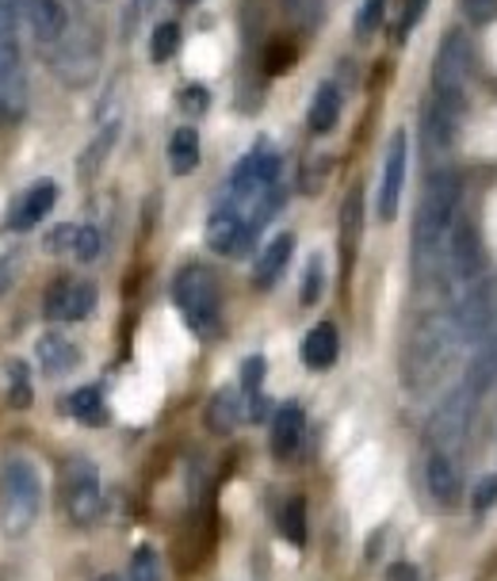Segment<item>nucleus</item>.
Returning a JSON list of instances; mask_svg holds the SVG:
<instances>
[{"instance_id":"e433bc0d","label":"nucleus","mask_w":497,"mask_h":581,"mask_svg":"<svg viewBox=\"0 0 497 581\" xmlns=\"http://www.w3.org/2000/svg\"><path fill=\"white\" fill-rule=\"evenodd\" d=\"M494 505H497V470L478 478L475 494H470V509H475V512H490Z\"/></svg>"},{"instance_id":"3c124183","label":"nucleus","mask_w":497,"mask_h":581,"mask_svg":"<svg viewBox=\"0 0 497 581\" xmlns=\"http://www.w3.org/2000/svg\"><path fill=\"white\" fill-rule=\"evenodd\" d=\"M138 4H146V0H138Z\"/></svg>"},{"instance_id":"7c9ffc66","label":"nucleus","mask_w":497,"mask_h":581,"mask_svg":"<svg viewBox=\"0 0 497 581\" xmlns=\"http://www.w3.org/2000/svg\"><path fill=\"white\" fill-rule=\"evenodd\" d=\"M131 581H162V559H157V551L149 543L134 547L131 554Z\"/></svg>"},{"instance_id":"473e14b6","label":"nucleus","mask_w":497,"mask_h":581,"mask_svg":"<svg viewBox=\"0 0 497 581\" xmlns=\"http://www.w3.org/2000/svg\"><path fill=\"white\" fill-rule=\"evenodd\" d=\"M325 294V264L322 257H310L307 260V272H302V307H314L318 299Z\"/></svg>"},{"instance_id":"09e8293b","label":"nucleus","mask_w":497,"mask_h":581,"mask_svg":"<svg viewBox=\"0 0 497 581\" xmlns=\"http://www.w3.org/2000/svg\"><path fill=\"white\" fill-rule=\"evenodd\" d=\"M176 4H196V0H176Z\"/></svg>"},{"instance_id":"f8f14e48","label":"nucleus","mask_w":497,"mask_h":581,"mask_svg":"<svg viewBox=\"0 0 497 581\" xmlns=\"http://www.w3.org/2000/svg\"><path fill=\"white\" fill-rule=\"evenodd\" d=\"M96 310V288L89 280H58L42 299V314L50 322H84Z\"/></svg>"},{"instance_id":"37998d69","label":"nucleus","mask_w":497,"mask_h":581,"mask_svg":"<svg viewBox=\"0 0 497 581\" xmlns=\"http://www.w3.org/2000/svg\"><path fill=\"white\" fill-rule=\"evenodd\" d=\"M291 62H294V50L291 46H272V50H268V70H272V73L291 70Z\"/></svg>"},{"instance_id":"1a4fd4ad","label":"nucleus","mask_w":497,"mask_h":581,"mask_svg":"<svg viewBox=\"0 0 497 581\" xmlns=\"http://www.w3.org/2000/svg\"><path fill=\"white\" fill-rule=\"evenodd\" d=\"M406 168H410V134L394 131L383 149V173H379V196H375L379 222H394V218H398L402 188H406Z\"/></svg>"},{"instance_id":"a19ab883","label":"nucleus","mask_w":497,"mask_h":581,"mask_svg":"<svg viewBox=\"0 0 497 581\" xmlns=\"http://www.w3.org/2000/svg\"><path fill=\"white\" fill-rule=\"evenodd\" d=\"M425 8H428V0H406L402 4V20H398V39H406L410 31L417 28L421 23V15H425Z\"/></svg>"},{"instance_id":"f704fd0d","label":"nucleus","mask_w":497,"mask_h":581,"mask_svg":"<svg viewBox=\"0 0 497 581\" xmlns=\"http://www.w3.org/2000/svg\"><path fill=\"white\" fill-rule=\"evenodd\" d=\"M283 12L291 15L299 28H314L318 15H322V0H283Z\"/></svg>"},{"instance_id":"f03ea898","label":"nucleus","mask_w":497,"mask_h":581,"mask_svg":"<svg viewBox=\"0 0 497 581\" xmlns=\"http://www.w3.org/2000/svg\"><path fill=\"white\" fill-rule=\"evenodd\" d=\"M463 333L452 314H428L410 336L406 349V383L414 391H428L436 378L444 375V367L456 360V352L463 349Z\"/></svg>"},{"instance_id":"8fccbe9b","label":"nucleus","mask_w":497,"mask_h":581,"mask_svg":"<svg viewBox=\"0 0 497 581\" xmlns=\"http://www.w3.org/2000/svg\"><path fill=\"white\" fill-rule=\"evenodd\" d=\"M494 433H497V425H494ZM494 440H497V436H494Z\"/></svg>"},{"instance_id":"c85d7f7f","label":"nucleus","mask_w":497,"mask_h":581,"mask_svg":"<svg viewBox=\"0 0 497 581\" xmlns=\"http://www.w3.org/2000/svg\"><path fill=\"white\" fill-rule=\"evenodd\" d=\"M35 391H31V372L23 360H8V406L12 409H28Z\"/></svg>"},{"instance_id":"412c9836","label":"nucleus","mask_w":497,"mask_h":581,"mask_svg":"<svg viewBox=\"0 0 497 581\" xmlns=\"http://www.w3.org/2000/svg\"><path fill=\"white\" fill-rule=\"evenodd\" d=\"M35 360L46 375H70L81 364V349L62 333H42L35 341Z\"/></svg>"},{"instance_id":"58836bf2","label":"nucleus","mask_w":497,"mask_h":581,"mask_svg":"<svg viewBox=\"0 0 497 581\" xmlns=\"http://www.w3.org/2000/svg\"><path fill=\"white\" fill-rule=\"evenodd\" d=\"M180 107L188 115H204L210 107V92L204 89V84H188V89L180 92Z\"/></svg>"},{"instance_id":"9d476101","label":"nucleus","mask_w":497,"mask_h":581,"mask_svg":"<svg viewBox=\"0 0 497 581\" xmlns=\"http://www.w3.org/2000/svg\"><path fill=\"white\" fill-rule=\"evenodd\" d=\"M54 73L62 77L70 89H84V84L96 81L100 73V42L92 31H73V35L58 39V50L50 58Z\"/></svg>"},{"instance_id":"4c0bfd02","label":"nucleus","mask_w":497,"mask_h":581,"mask_svg":"<svg viewBox=\"0 0 497 581\" xmlns=\"http://www.w3.org/2000/svg\"><path fill=\"white\" fill-rule=\"evenodd\" d=\"M383 12H386V0H364V4H360V12H356V35L360 39L372 35L379 23H383Z\"/></svg>"},{"instance_id":"0eeeda50","label":"nucleus","mask_w":497,"mask_h":581,"mask_svg":"<svg viewBox=\"0 0 497 581\" xmlns=\"http://www.w3.org/2000/svg\"><path fill=\"white\" fill-rule=\"evenodd\" d=\"M470 65H475L470 39L463 31H448L433 54V96L452 107H463V92L470 84Z\"/></svg>"},{"instance_id":"de8ad7c7","label":"nucleus","mask_w":497,"mask_h":581,"mask_svg":"<svg viewBox=\"0 0 497 581\" xmlns=\"http://www.w3.org/2000/svg\"><path fill=\"white\" fill-rule=\"evenodd\" d=\"M100 581H131V578H120V574H104Z\"/></svg>"},{"instance_id":"a878e982","label":"nucleus","mask_w":497,"mask_h":581,"mask_svg":"<svg viewBox=\"0 0 497 581\" xmlns=\"http://www.w3.org/2000/svg\"><path fill=\"white\" fill-rule=\"evenodd\" d=\"M336 120H341V89L333 81L318 84L314 100H310V112H307V126L314 134H330Z\"/></svg>"},{"instance_id":"f257e3e1","label":"nucleus","mask_w":497,"mask_h":581,"mask_svg":"<svg viewBox=\"0 0 497 581\" xmlns=\"http://www.w3.org/2000/svg\"><path fill=\"white\" fill-rule=\"evenodd\" d=\"M459 218V173L456 168H436L421 191V207L414 218V268L428 276L441 268L448 234Z\"/></svg>"},{"instance_id":"5701e85b","label":"nucleus","mask_w":497,"mask_h":581,"mask_svg":"<svg viewBox=\"0 0 497 581\" xmlns=\"http://www.w3.org/2000/svg\"><path fill=\"white\" fill-rule=\"evenodd\" d=\"M0 96L23 104V58L12 28H0Z\"/></svg>"},{"instance_id":"2f4dec72","label":"nucleus","mask_w":497,"mask_h":581,"mask_svg":"<svg viewBox=\"0 0 497 581\" xmlns=\"http://www.w3.org/2000/svg\"><path fill=\"white\" fill-rule=\"evenodd\" d=\"M176 50H180V28H176V23H157L154 39H149V58L162 65L176 54Z\"/></svg>"},{"instance_id":"cd10ccee","label":"nucleus","mask_w":497,"mask_h":581,"mask_svg":"<svg viewBox=\"0 0 497 581\" xmlns=\"http://www.w3.org/2000/svg\"><path fill=\"white\" fill-rule=\"evenodd\" d=\"M65 409L81 421V425H104L107 421V406H104V391L100 386H81L65 398Z\"/></svg>"},{"instance_id":"6ab92c4d","label":"nucleus","mask_w":497,"mask_h":581,"mask_svg":"<svg viewBox=\"0 0 497 581\" xmlns=\"http://www.w3.org/2000/svg\"><path fill=\"white\" fill-rule=\"evenodd\" d=\"M302 428H307V414H302L299 402H283L272 414V456L291 459L302 444Z\"/></svg>"},{"instance_id":"ea45409f","label":"nucleus","mask_w":497,"mask_h":581,"mask_svg":"<svg viewBox=\"0 0 497 581\" xmlns=\"http://www.w3.org/2000/svg\"><path fill=\"white\" fill-rule=\"evenodd\" d=\"M330 176V157H318V162H310L307 168H302V191H322V180Z\"/></svg>"},{"instance_id":"ddd939ff","label":"nucleus","mask_w":497,"mask_h":581,"mask_svg":"<svg viewBox=\"0 0 497 581\" xmlns=\"http://www.w3.org/2000/svg\"><path fill=\"white\" fill-rule=\"evenodd\" d=\"M268 184H280V154H276L268 142H257L230 173L226 191H230V196H249V191H260L268 188Z\"/></svg>"},{"instance_id":"bb28decb","label":"nucleus","mask_w":497,"mask_h":581,"mask_svg":"<svg viewBox=\"0 0 497 581\" xmlns=\"http://www.w3.org/2000/svg\"><path fill=\"white\" fill-rule=\"evenodd\" d=\"M196 165H199V134L196 126H180L168 138V168H173V176H188L196 173Z\"/></svg>"},{"instance_id":"39448f33","label":"nucleus","mask_w":497,"mask_h":581,"mask_svg":"<svg viewBox=\"0 0 497 581\" xmlns=\"http://www.w3.org/2000/svg\"><path fill=\"white\" fill-rule=\"evenodd\" d=\"M441 264H444V288L452 291V299L456 302L483 283L478 280V276H483V246H478V234L467 218H456Z\"/></svg>"},{"instance_id":"4468645a","label":"nucleus","mask_w":497,"mask_h":581,"mask_svg":"<svg viewBox=\"0 0 497 581\" xmlns=\"http://www.w3.org/2000/svg\"><path fill=\"white\" fill-rule=\"evenodd\" d=\"M456 126H459V107L428 96L425 115H421V146H425L428 162H441L456 146Z\"/></svg>"},{"instance_id":"6e6552de","label":"nucleus","mask_w":497,"mask_h":581,"mask_svg":"<svg viewBox=\"0 0 497 581\" xmlns=\"http://www.w3.org/2000/svg\"><path fill=\"white\" fill-rule=\"evenodd\" d=\"M475 398H478V394L470 391L467 383H463L456 394H448V398L441 402V409H436L433 421H428V448L459 456V448L467 444V433H470Z\"/></svg>"},{"instance_id":"aec40b11","label":"nucleus","mask_w":497,"mask_h":581,"mask_svg":"<svg viewBox=\"0 0 497 581\" xmlns=\"http://www.w3.org/2000/svg\"><path fill=\"white\" fill-rule=\"evenodd\" d=\"M241 421H249L241 386H222V391H215V398H210V406H207V428L210 433L230 436Z\"/></svg>"},{"instance_id":"4be33fe9","label":"nucleus","mask_w":497,"mask_h":581,"mask_svg":"<svg viewBox=\"0 0 497 581\" xmlns=\"http://www.w3.org/2000/svg\"><path fill=\"white\" fill-rule=\"evenodd\" d=\"M336 356H341V336H336V325L318 322L314 330L307 333V341H302V364H307L310 372H330V367L336 364Z\"/></svg>"},{"instance_id":"393cba45","label":"nucleus","mask_w":497,"mask_h":581,"mask_svg":"<svg viewBox=\"0 0 497 581\" xmlns=\"http://www.w3.org/2000/svg\"><path fill=\"white\" fill-rule=\"evenodd\" d=\"M360 230H364V196L352 188L341 204V268L352 272V260L360 252Z\"/></svg>"},{"instance_id":"2eb2a0df","label":"nucleus","mask_w":497,"mask_h":581,"mask_svg":"<svg viewBox=\"0 0 497 581\" xmlns=\"http://www.w3.org/2000/svg\"><path fill=\"white\" fill-rule=\"evenodd\" d=\"M58 204V184L54 180H35L20 199H12V207L4 210V222L0 230L4 234H23L31 226H39V218L50 215V207Z\"/></svg>"},{"instance_id":"9b49d317","label":"nucleus","mask_w":497,"mask_h":581,"mask_svg":"<svg viewBox=\"0 0 497 581\" xmlns=\"http://www.w3.org/2000/svg\"><path fill=\"white\" fill-rule=\"evenodd\" d=\"M257 234H260L257 226H252L238 207L226 204V199L215 207V215L207 218V246L215 252H222V257H241V252H249Z\"/></svg>"},{"instance_id":"c756f323","label":"nucleus","mask_w":497,"mask_h":581,"mask_svg":"<svg viewBox=\"0 0 497 581\" xmlns=\"http://www.w3.org/2000/svg\"><path fill=\"white\" fill-rule=\"evenodd\" d=\"M280 532H283V540H288V543L307 547V501H302V498H291L288 505H283Z\"/></svg>"},{"instance_id":"49530a36","label":"nucleus","mask_w":497,"mask_h":581,"mask_svg":"<svg viewBox=\"0 0 497 581\" xmlns=\"http://www.w3.org/2000/svg\"><path fill=\"white\" fill-rule=\"evenodd\" d=\"M15 115H20V107H12V100H4V96H0V131H4V126L12 123Z\"/></svg>"},{"instance_id":"79ce46f5","label":"nucleus","mask_w":497,"mask_h":581,"mask_svg":"<svg viewBox=\"0 0 497 581\" xmlns=\"http://www.w3.org/2000/svg\"><path fill=\"white\" fill-rule=\"evenodd\" d=\"M463 12L470 23H490L497 15V0H463Z\"/></svg>"},{"instance_id":"a211bd4d","label":"nucleus","mask_w":497,"mask_h":581,"mask_svg":"<svg viewBox=\"0 0 497 581\" xmlns=\"http://www.w3.org/2000/svg\"><path fill=\"white\" fill-rule=\"evenodd\" d=\"M46 249L50 252H70L77 260H96L100 257V234L92 226H77V222H62L46 234Z\"/></svg>"},{"instance_id":"7ed1b4c3","label":"nucleus","mask_w":497,"mask_h":581,"mask_svg":"<svg viewBox=\"0 0 497 581\" xmlns=\"http://www.w3.org/2000/svg\"><path fill=\"white\" fill-rule=\"evenodd\" d=\"M42 512V478L35 463L8 456L0 463V528L8 536H28Z\"/></svg>"},{"instance_id":"423d86ee","label":"nucleus","mask_w":497,"mask_h":581,"mask_svg":"<svg viewBox=\"0 0 497 581\" xmlns=\"http://www.w3.org/2000/svg\"><path fill=\"white\" fill-rule=\"evenodd\" d=\"M62 509L73 528H92L104 517V486L92 459H70L62 475Z\"/></svg>"},{"instance_id":"c03bdc74","label":"nucleus","mask_w":497,"mask_h":581,"mask_svg":"<svg viewBox=\"0 0 497 581\" xmlns=\"http://www.w3.org/2000/svg\"><path fill=\"white\" fill-rule=\"evenodd\" d=\"M383 578H386V581H421V570L410 567V562H391Z\"/></svg>"},{"instance_id":"c9c22d12","label":"nucleus","mask_w":497,"mask_h":581,"mask_svg":"<svg viewBox=\"0 0 497 581\" xmlns=\"http://www.w3.org/2000/svg\"><path fill=\"white\" fill-rule=\"evenodd\" d=\"M115 134H120V126L112 123V126H107V131L100 134V138L89 146V154H84V162H81V173H84V176H92V173H96V165L104 162V154H107V149H112Z\"/></svg>"},{"instance_id":"a18cd8bd","label":"nucleus","mask_w":497,"mask_h":581,"mask_svg":"<svg viewBox=\"0 0 497 581\" xmlns=\"http://www.w3.org/2000/svg\"><path fill=\"white\" fill-rule=\"evenodd\" d=\"M15 12H20V0H0V28H12Z\"/></svg>"},{"instance_id":"b1692460","label":"nucleus","mask_w":497,"mask_h":581,"mask_svg":"<svg viewBox=\"0 0 497 581\" xmlns=\"http://www.w3.org/2000/svg\"><path fill=\"white\" fill-rule=\"evenodd\" d=\"M23 15H28L39 42H58L65 35V23H70L62 0H23Z\"/></svg>"},{"instance_id":"f3484780","label":"nucleus","mask_w":497,"mask_h":581,"mask_svg":"<svg viewBox=\"0 0 497 581\" xmlns=\"http://www.w3.org/2000/svg\"><path fill=\"white\" fill-rule=\"evenodd\" d=\"M291 249H294V234H276V238L268 241L265 249H260L257 264H252V288H257V291H272L276 280L283 276V268H288Z\"/></svg>"},{"instance_id":"20e7f679","label":"nucleus","mask_w":497,"mask_h":581,"mask_svg":"<svg viewBox=\"0 0 497 581\" xmlns=\"http://www.w3.org/2000/svg\"><path fill=\"white\" fill-rule=\"evenodd\" d=\"M173 302L180 310L184 325L196 336H204V341L218 336V330H222V291H218V280L204 264H184L176 272Z\"/></svg>"},{"instance_id":"dca6fc26","label":"nucleus","mask_w":497,"mask_h":581,"mask_svg":"<svg viewBox=\"0 0 497 581\" xmlns=\"http://www.w3.org/2000/svg\"><path fill=\"white\" fill-rule=\"evenodd\" d=\"M425 478H428L433 498L441 505H456L463 498V470H459V459L452 456V452H428Z\"/></svg>"},{"instance_id":"72a5a7b5","label":"nucleus","mask_w":497,"mask_h":581,"mask_svg":"<svg viewBox=\"0 0 497 581\" xmlns=\"http://www.w3.org/2000/svg\"><path fill=\"white\" fill-rule=\"evenodd\" d=\"M265 372H268V360L265 356H249L246 364H241V394L252 398V394H260V383H265Z\"/></svg>"}]
</instances>
